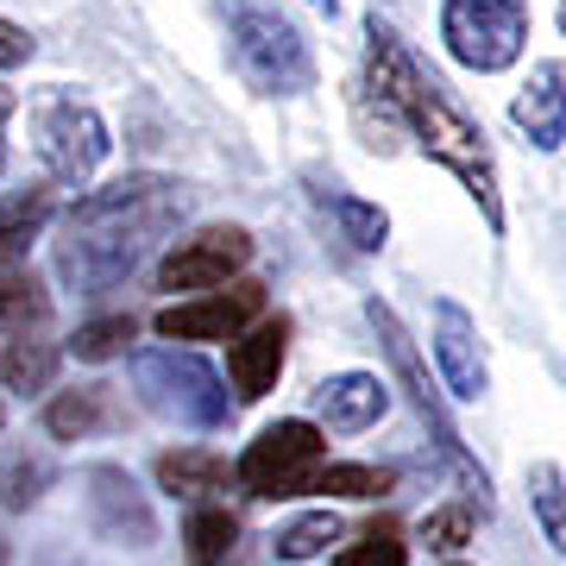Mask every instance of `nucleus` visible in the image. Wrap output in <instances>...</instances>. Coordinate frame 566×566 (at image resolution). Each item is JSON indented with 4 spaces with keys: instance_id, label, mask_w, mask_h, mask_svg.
<instances>
[{
    "instance_id": "28",
    "label": "nucleus",
    "mask_w": 566,
    "mask_h": 566,
    "mask_svg": "<svg viewBox=\"0 0 566 566\" xmlns=\"http://www.w3.org/2000/svg\"><path fill=\"white\" fill-rule=\"evenodd\" d=\"M390 485H397V472L371 460H327L315 479V491H327V497H385Z\"/></svg>"
},
{
    "instance_id": "20",
    "label": "nucleus",
    "mask_w": 566,
    "mask_h": 566,
    "mask_svg": "<svg viewBox=\"0 0 566 566\" xmlns=\"http://www.w3.org/2000/svg\"><path fill=\"white\" fill-rule=\"evenodd\" d=\"M221 485H227V460L214 447H170V453H158V491H170V497L202 504L208 491Z\"/></svg>"
},
{
    "instance_id": "34",
    "label": "nucleus",
    "mask_w": 566,
    "mask_h": 566,
    "mask_svg": "<svg viewBox=\"0 0 566 566\" xmlns=\"http://www.w3.org/2000/svg\"><path fill=\"white\" fill-rule=\"evenodd\" d=\"M0 566H7V542H0Z\"/></svg>"
},
{
    "instance_id": "13",
    "label": "nucleus",
    "mask_w": 566,
    "mask_h": 566,
    "mask_svg": "<svg viewBox=\"0 0 566 566\" xmlns=\"http://www.w3.org/2000/svg\"><path fill=\"white\" fill-rule=\"evenodd\" d=\"M434 365H441L447 397L460 403H479L491 390V365H485V340H479V322L465 315L460 303H434Z\"/></svg>"
},
{
    "instance_id": "2",
    "label": "nucleus",
    "mask_w": 566,
    "mask_h": 566,
    "mask_svg": "<svg viewBox=\"0 0 566 566\" xmlns=\"http://www.w3.org/2000/svg\"><path fill=\"white\" fill-rule=\"evenodd\" d=\"M182 214H189V182L133 170V177L88 189V196H76L63 208V227L51 240V264H57V277L76 296H107L151 259V245Z\"/></svg>"
},
{
    "instance_id": "23",
    "label": "nucleus",
    "mask_w": 566,
    "mask_h": 566,
    "mask_svg": "<svg viewBox=\"0 0 566 566\" xmlns=\"http://www.w3.org/2000/svg\"><path fill=\"white\" fill-rule=\"evenodd\" d=\"M51 322V296L32 271H0V334H39Z\"/></svg>"
},
{
    "instance_id": "4",
    "label": "nucleus",
    "mask_w": 566,
    "mask_h": 566,
    "mask_svg": "<svg viewBox=\"0 0 566 566\" xmlns=\"http://www.w3.org/2000/svg\"><path fill=\"white\" fill-rule=\"evenodd\" d=\"M365 322H371V334L385 340V359H390V371H397V385L409 390L416 416L428 422V434H434V453L460 472L465 485L479 491V516H485V510H491V479H485V465L465 453L460 428H453V416H447V403H441V385L428 378V365H422V353H416V340H409V327L397 322V308L378 303V296H365Z\"/></svg>"
},
{
    "instance_id": "10",
    "label": "nucleus",
    "mask_w": 566,
    "mask_h": 566,
    "mask_svg": "<svg viewBox=\"0 0 566 566\" xmlns=\"http://www.w3.org/2000/svg\"><path fill=\"white\" fill-rule=\"evenodd\" d=\"M245 264H252V233H245V227H202V233L177 240L158 259V290H189V296H208V290L240 283Z\"/></svg>"
},
{
    "instance_id": "21",
    "label": "nucleus",
    "mask_w": 566,
    "mask_h": 566,
    "mask_svg": "<svg viewBox=\"0 0 566 566\" xmlns=\"http://www.w3.org/2000/svg\"><path fill=\"white\" fill-rule=\"evenodd\" d=\"M51 485H57V460L51 453H39V447L0 453V510H32Z\"/></svg>"
},
{
    "instance_id": "12",
    "label": "nucleus",
    "mask_w": 566,
    "mask_h": 566,
    "mask_svg": "<svg viewBox=\"0 0 566 566\" xmlns=\"http://www.w3.org/2000/svg\"><path fill=\"white\" fill-rule=\"evenodd\" d=\"M290 334H296L290 315H259L240 340H227V385H233V403H259V397L277 390L283 359H290Z\"/></svg>"
},
{
    "instance_id": "31",
    "label": "nucleus",
    "mask_w": 566,
    "mask_h": 566,
    "mask_svg": "<svg viewBox=\"0 0 566 566\" xmlns=\"http://www.w3.org/2000/svg\"><path fill=\"white\" fill-rule=\"evenodd\" d=\"M13 107H20V95L0 88V177H7V120H13Z\"/></svg>"
},
{
    "instance_id": "22",
    "label": "nucleus",
    "mask_w": 566,
    "mask_h": 566,
    "mask_svg": "<svg viewBox=\"0 0 566 566\" xmlns=\"http://www.w3.org/2000/svg\"><path fill=\"white\" fill-rule=\"evenodd\" d=\"M233 542H240V516H233L227 504H196L189 510V523H182V554H189V566H227Z\"/></svg>"
},
{
    "instance_id": "30",
    "label": "nucleus",
    "mask_w": 566,
    "mask_h": 566,
    "mask_svg": "<svg viewBox=\"0 0 566 566\" xmlns=\"http://www.w3.org/2000/svg\"><path fill=\"white\" fill-rule=\"evenodd\" d=\"M20 63H32V39H25V25L0 13V70H20Z\"/></svg>"
},
{
    "instance_id": "14",
    "label": "nucleus",
    "mask_w": 566,
    "mask_h": 566,
    "mask_svg": "<svg viewBox=\"0 0 566 566\" xmlns=\"http://www.w3.org/2000/svg\"><path fill=\"white\" fill-rule=\"evenodd\" d=\"M510 120L535 151H560L566 145V57H542L528 82L510 95Z\"/></svg>"
},
{
    "instance_id": "25",
    "label": "nucleus",
    "mask_w": 566,
    "mask_h": 566,
    "mask_svg": "<svg viewBox=\"0 0 566 566\" xmlns=\"http://www.w3.org/2000/svg\"><path fill=\"white\" fill-rule=\"evenodd\" d=\"M334 566H409V542H403V523L397 516H378L365 523L353 542L334 554Z\"/></svg>"
},
{
    "instance_id": "1",
    "label": "nucleus",
    "mask_w": 566,
    "mask_h": 566,
    "mask_svg": "<svg viewBox=\"0 0 566 566\" xmlns=\"http://www.w3.org/2000/svg\"><path fill=\"white\" fill-rule=\"evenodd\" d=\"M365 102H378V120L409 133L441 170H453L460 189L479 202L485 227L504 233V189H497V151H491V139H485V120L465 114L460 95L416 57V44H409L390 20H378V13L365 20Z\"/></svg>"
},
{
    "instance_id": "5",
    "label": "nucleus",
    "mask_w": 566,
    "mask_h": 566,
    "mask_svg": "<svg viewBox=\"0 0 566 566\" xmlns=\"http://www.w3.org/2000/svg\"><path fill=\"white\" fill-rule=\"evenodd\" d=\"M227 51L259 95H308L315 88V51L296 32V20H283L277 7H240L227 20Z\"/></svg>"
},
{
    "instance_id": "9",
    "label": "nucleus",
    "mask_w": 566,
    "mask_h": 566,
    "mask_svg": "<svg viewBox=\"0 0 566 566\" xmlns=\"http://www.w3.org/2000/svg\"><path fill=\"white\" fill-rule=\"evenodd\" d=\"M82 510H88V528L102 535L107 547H158V510L139 491V479L126 465L102 460L82 472Z\"/></svg>"
},
{
    "instance_id": "8",
    "label": "nucleus",
    "mask_w": 566,
    "mask_h": 566,
    "mask_svg": "<svg viewBox=\"0 0 566 566\" xmlns=\"http://www.w3.org/2000/svg\"><path fill=\"white\" fill-rule=\"evenodd\" d=\"M441 44L472 76H497L528 51V0H441Z\"/></svg>"
},
{
    "instance_id": "19",
    "label": "nucleus",
    "mask_w": 566,
    "mask_h": 566,
    "mask_svg": "<svg viewBox=\"0 0 566 566\" xmlns=\"http://www.w3.org/2000/svg\"><path fill=\"white\" fill-rule=\"evenodd\" d=\"M63 353L39 334H0V390L13 397H39V390L57 385Z\"/></svg>"
},
{
    "instance_id": "27",
    "label": "nucleus",
    "mask_w": 566,
    "mask_h": 566,
    "mask_svg": "<svg viewBox=\"0 0 566 566\" xmlns=\"http://www.w3.org/2000/svg\"><path fill=\"white\" fill-rule=\"evenodd\" d=\"M528 510H535L547 547L566 554V479H560V465H547V460L528 465Z\"/></svg>"
},
{
    "instance_id": "32",
    "label": "nucleus",
    "mask_w": 566,
    "mask_h": 566,
    "mask_svg": "<svg viewBox=\"0 0 566 566\" xmlns=\"http://www.w3.org/2000/svg\"><path fill=\"white\" fill-rule=\"evenodd\" d=\"M308 7H315V13H327V20H334V13H340V0H308Z\"/></svg>"
},
{
    "instance_id": "11",
    "label": "nucleus",
    "mask_w": 566,
    "mask_h": 566,
    "mask_svg": "<svg viewBox=\"0 0 566 566\" xmlns=\"http://www.w3.org/2000/svg\"><path fill=\"white\" fill-rule=\"evenodd\" d=\"M264 315V283L259 277H240L227 290H208V296H189V303H170L151 315L164 340H240L245 327Z\"/></svg>"
},
{
    "instance_id": "6",
    "label": "nucleus",
    "mask_w": 566,
    "mask_h": 566,
    "mask_svg": "<svg viewBox=\"0 0 566 566\" xmlns=\"http://www.w3.org/2000/svg\"><path fill=\"white\" fill-rule=\"evenodd\" d=\"M32 151H39L44 177L57 182V189H82L107 164L114 139H107V120L88 102L51 88V95L32 102Z\"/></svg>"
},
{
    "instance_id": "18",
    "label": "nucleus",
    "mask_w": 566,
    "mask_h": 566,
    "mask_svg": "<svg viewBox=\"0 0 566 566\" xmlns=\"http://www.w3.org/2000/svg\"><path fill=\"white\" fill-rule=\"evenodd\" d=\"M315 182V202L340 221V240L353 245V252H385L390 240V214L378 202H365V196H353V189H340L334 177H308Z\"/></svg>"
},
{
    "instance_id": "3",
    "label": "nucleus",
    "mask_w": 566,
    "mask_h": 566,
    "mask_svg": "<svg viewBox=\"0 0 566 566\" xmlns=\"http://www.w3.org/2000/svg\"><path fill=\"white\" fill-rule=\"evenodd\" d=\"M133 397H139L151 416L177 428H196V434H221L233 422V397H227V378L202 353L189 346H133Z\"/></svg>"
},
{
    "instance_id": "36",
    "label": "nucleus",
    "mask_w": 566,
    "mask_h": 566,
    "mask_svg": "<svg viewBox=\"0 0 566 566\" xmlns=\"http://www.w3.org/2000/svg\"><path fill=\"white\" fill-rule=\"evenodd\" d=\"M453 566H460V560H453Z\"/></svg>"
},
{
    "instance_id": "15",
    "label": "nucleus",
    "mask_w": 566,
    "mask_h": 566,
    "mask_svg": "<svg viewBox=\"0 0 566 566\" xmlns=\"http://www.w3.org/2000/svg\"><path fill=\"white\" fill-rule=\"evenodd\" d=\"M390 409V385L385 378H371V371H334V378H322V390H315V428H334V434H359V428H371L378 416Z\"/></svg>"
},
{
    "instance_id": "33",
    "label": "nucleus",
    "mask_w": 566,
    "mask_h": 566,
    "mask_svg": "<svg viewBox=\"0 0 566 566\" xmlns=\"http://www.w3.org/2000/svg\"><path fill=\"white\" fill-rule=\"evenodd\" d=\"M560 32H566V0H560Z\"/></svg>"
},
{
    "instance_id": "35",
    "label": "nucleus",
    "mask_w": 566,
    "mask_h": 566,
    "mask_svg": "<svg viewBox=\"0 0 566 566\" xmlns=\"http://www.w3.org/2000/svg\"><path fill=\"white\" fill-rule=\"evenodd\" d=\"M0 428H7V409H0Z\"/></svg>"
},
{
    "instance_id": "29",
    "label": "nucleus",
    "mask_w": 566,
    "mask_h": 566,
    "mask_svg": "<svg viewBox=\"0 0 566 566\" xmlns=\"http://www.w3.org/2000/svg\"><path fill=\"white\" fill-rule=\"evenodd\" d=\"M472 528H479V516H472L465 504H441V510H428V516H422V528H416V535H422L434 554H453V547L472 542Z\"/></svg>"
},
{
    "instance_id": "16",
    "label": "nucleus",
    "mask_w": 566,
    "mask_h": 566,
    "mask_svg": "<svg viewBox=\"0 0 566 566\" xmlns=\"http://www.w3.org/2000/svg\"><path fill=\"white\" fill-rule=\"evenodd\" d=\"M51 214H57V189L51 182H32V189L0 196V271H20L32 240L51 227Z\"/></svg>"
},
{
    "instance_id": "26",
    "label": "nucleus",
    "mask_w": 566,
    "mask_h": 566,
    "mask_svg": "<svg viewBox=\"0 0 566 566\" xmlns=\"http://www.w3.org/2000/svg\"><path fill=\"white\" fill-rule=\"evenodd\" d=\"M133 340H139V322H133V315H95V322H82L76 334H70V353H76L82 365H107V359H126Z\"/></svg>"
},
{
    "instance_id": "17",
    "label": "nucleus",
    "mask_w": 566,
    "mask_h": 566,
    "mask_svg": "<svg viewBox=\"0 0 566 566\" xmlns=\"http://www.w3.org/2000/svg\"><path fill=\"white\" fill-rule=\"evenodd\" d=\"M102 428H114V390L107 385H70L44 403V434L51 441H88Z\"/></svg>"
},
{
    "instance_id": "7",
    "label": "nucleus",
    "mask_w": 566,
    "mask_h": 566,
    "mask_svg": "<svg viewBox=\"0 0 566 566\" xmlns=\"http://www.w3.org/2000/svg\"><path fill=\"white\" fill-rule=\"evenodd\" d=\"M322 465H327V434L308 422V416H283V422H271L259 441L240 453L233 479H240L245 497L277 504V497H303V491H315Z\"/></svg>"
},
{
    "instance_id": "24",
    "label": "nucleus",
    "mask_w": 566,
    "mask_h": 566,
    "mask_svg": "<svg viewBox=\"0 0 566 566\" xmlns=\"http://www.w3.org/2000/svg\"><path fill=\"white\" fill-rule=\"evenodd\" d=\"M346 523L334 516V510H308V516H290V523L271 535V554L277 560H315V554H327V542H340Z\"/></svg>"
}]
</instances>
